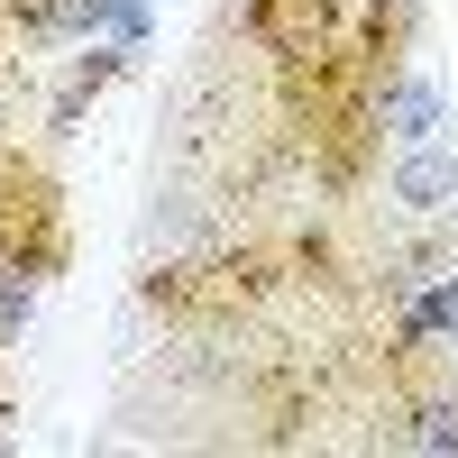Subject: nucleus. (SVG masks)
Instances as JSON below:
<instances>
[{
	"label": "nucleus",
	"instance_id": "3",
	"mask_svg": "<svg viewBox=\"0 0 458 458\" xmlns=\"http://www.w3.org/2000/svg\"><path fill=\"white\" fill-rule=\"evenodd\" d=\"M386 449H403V458H458V394H412V403H394Z\"/></svg>",
	"mask_w": 458,
	"mask_h": 458
},
{
	"label": "nucleus",
	"instance_id": "1",
	"mask_svg": "<svg viewBox=\"0 0 458 458\" xmlns=\"http://www.w3.org/2000/svg\"><path fill=\"white\" fill-rule=\"evenodd\" d=\"M367 120L386 147H422V138H458V110H449V83L431 64H386V83H376Z\"/></svg>",
	"mask_w": 458,
	"mask_h": 458
},
{
	"label": "nucleus",
	"instance_id": "2",
	"mask_svg": "<svg viewBox=\"0 0 458 458\" xmlns=\"http://www.w3.org/2000/svg\"><path fill=\"white\" fill-rule=\"evenodd\" d=\"M386 202H394L403 220H422V229L458 220V138L394 147V157H386Z\"/></svg>",
	"mask_w": 458,
	"mask_h": 458
}]
</instances>
